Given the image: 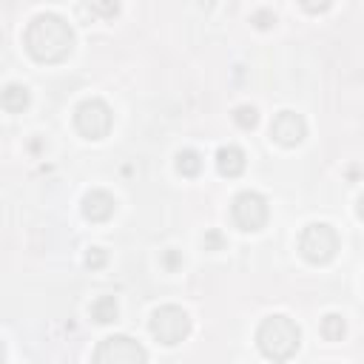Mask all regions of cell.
<instances>
[{
    "label": "cell",
    "mask_w": 364,
    "mask_h": 364,
    "mask_svg": "<svg viewBox=\"0 0 364 364\" xmlns=\"http://www.w3.org/2000/svg\"><path fill=\"white\" fill-rule=\"evenodd\" d=\"M216 171L222 176H239L245 171V151L239 145H222L216 151Z\"/></svg>",
    "instance_id": "10"
},
{
    "label": "cell",
    "mask_w": 364,
    "mask_h": 364,
    "mask_svg": "<svg viewBox=\"0 0 364 364\" xmlns=\"http://www.w3.org/2000/svg\"><path fill=\"white\" fill-rule=\"evenodd\" d=\"M256 344L262 355L273 361H287L301 344V330L290 316H267L256 330Z\"/></svg>",
    "instance_id": "2"
},
{
    "label": "cell",
    "mask_w": 364,
    "mask_h": 364,
    "mask_svg": "<svg viewBox=\"0 0 364 364\" xmlns=\"http://www.w3.org/2000/svg\"><path fill=\"white\" fill-rule=\"evenodd\" d=\"M253 23H256L259 28H267L270 23H276V17H273L270 11H256V14H253Z\"/></svg>",
    "instance_id": "19"
},
{
    "label": "cell",
    "mask_w": 364,
    "mask_h": 364,
    "mask_svg": "<svg viewBox=\"0 0 364 364\" xmlns=\"http://www.w3.org/2000/svg\"><path fill=\"white\" fill-rule=\"evenodd\" d=\"M94 364H148V353L131 336H108L97 344Z\"/></svg>",
    "instance_id": "5"
},
{
    "label": "cell",
    "mask_w": 364,
    "mask_h": 364,
    "mask_svg": "<svg viewBox=\"0 0 364 364\" xmlns=\"http://www.w3.org/2000/svg\"><path fill=\"white\" fill-rule=\"evenodd\" d=\"M0 105H3L9 114H20V111L28 105V88L20 85V82H9V85L0 91Z\"/></svg>",
    "instance_id": "11"
},
{
    "label": "cell",
    "mask_w": 364,
    "mask_h": 364,
    "mask_svg": "<svg viewBox=\"0 0 364 364\" xmlns=\"http://www.w3.org/2000/svg\"><path fill=\"white\" fill-rule=\"evenodd\" d=\"M0 364H3V341H0Z\"/></svg>",
    "instance_id": "21"
},
{
    "label": "cell",
    "mask_w": 364,
    "mask_h": 364,
    "mask_svg": "<svg viewBox=\"0 0 364 364\" xmlns=\"http://www.w3.org/2000/svg\"><path fill=\"white\" fill-rule=\"evenodd\" d=\"M23 43L37 63H63L74 48V31L60 14L43 11L28 23Z\"/></svg>",
    "instance_id": "1"
},
{
    "label": "cell",
    "mask_w": 364,
    "mask_h": 364,
    "mask_svg": "<svg viewBox=\"0 0 364 364\" xmlns=\"http://www.w3.org/2000/svg\"><path fill=\"white\" fill-rule=\"evenodd\" d=\"M205 250H222L225 247V239H222V233L219 230H210V233H205Z\"/></svg>",
    "instance_id": "17"
},
{
    "label": "cell",
    "mask_w": 364,
    "mask_h": 364,
    "mask_svg": "<svg viewBox=\"0 0 364 364\" xmlns=\"http://www.w3.org/2000/svg\"><path fill=\"white\" fill-rule=\"evenodd\" d=\"M299 250L310 264H324L338 250V236L324 222H310L299 236Z\"/></svg>",
    "instance_id": "3"
},
{
    "label": "cell",
    "mask_w": 364,
    "mask_h": 364,
    "mask_svg": "<svg viewBox=\"0 0 364 364\" xmlns=\"http://www.w3.org/2000/svg\"><path fill=\"white\" fill-rule=\"evenodd\" d=\"M105 262H108V253H105L102 247H88V253H85V264H88L91 270H100Z\"/></svg>",
    "instance_id": "16"
},
{
    "label": "cell",
    "mask_w": 364,
    "mask_h": 364,
    "mask_svg": "<svg viewBox=\"0 0 364 364\" xmlns=\"http://www.w3.org/2000/svg\"><path fill=\"white\" fill-rule=\"evenodd\" d=\"M191 333V316L176 304H162L151 313V336L159 344H179Z\"/></svg>",
    "instance_id": "4"
},
{
    "label": "cell",
    "mask_w": 364,
    "mask_h": 364,
    "mask_svg": "<svg viewBox=\"0 0 364 364\" xmlns=\"http://www.w3.org/2000/svg\"><path fill=\"white\" fill-rule=\"evenodd\" d=\"M179 262H182V259H179V253H176V250H173V247H171V250H168V253H165V264H168V267H171V270H173V267H176V264H179Z\"/></svg>",
    "instance_id": "20"
},
{
    "label": "cell",
    "mask_w": 364,
    "mask_h": 364,
    "mask_svg": "<svg viewBox=\"0 0 364 364\" xmlns=\"http://www.w3.org/2000/svg\"><path fill=\"white\" fill-rule=\"evenodd\" d=\"M91 318L100 321V324H111L117 318V299L114 296H100L91 304Z\"/></svg>",
    "instance_id": "12"
},
{
    "label": "cell",
    "mask_w": 364,
    "mask_h": 364,
    "mask_svg": "<svg viewBox=\"0 0 364 364\" xmlns=\"http://www.w3.org/2000/svg\"><path fill=\"white\" fill-rule=\"evenodd\" d=\"M233 122H236L239 128H253V125L259 122V114H256L253 105H239V108L233 111Z\"/></svg>",
    "instance_id": "15"
},
{
    "label": "cell",
    "mask_w": 364,
    "mask_h": 364,
    "mask_svg": "<svg viewBox=\"0 0 364 364\" xmlns=\"http://www.w3.org/2000/svg\"><path fill=\"white\" fill-rule=\"evenodd\" d=\"M304 134H307V125H304V119H301L296 111H282V114H276L273 122H270V136H273L279 145H284V148L299 145V142L304 139Z\"/></svg>",
    "instance_id": "8"
},
{
    "label": "cell",
    "mask_w": 364,
    "mask_h": 364,
    "mask_svg": "<svg viewBox=\"0 0 364 364\" xmlns=\"http://www.w3.org/2000/svg\"><path fill=\"white\" fill-rule=\"evenodd\" d=\"M111 122H114L111 108L102 100H94V97L85 100V102H80L77 111H74V125H77V131L85 139H102V136H108Z\"/></svg>",
    "instance_id": "6"
},
{
    "label": "cell",
    "mask_w": 364,
    "mask_h": 364,
    "mask_svg": "<svg viewBox=\"0 0 364 364\" xmlns=\"http://www.w3.org/2000/svg\"><path fill=\"white\" fill-rule=\"evenodd\" d=\"M176 171H179L182 176H196V173L202 171V156H199L193 148L179 151V154H176Z\"/></svg>",
    "instance_id": "13"
},
{
    "label": "cell",
    "mask_w": 364,
    "mask_h": 364,
    "mask_svg": "<svg viewBox=\"0 0 364 364\" xmlns=\"http://www.w3.org/2000/svg\"><path fill=\"white\" fill-rule=\"evenodd\" d=\"M230 216H233V222L242 230H250V233L253 230H262L264 222H267V216H270L267 199L262 193H256V191H242L230 202Z\"/></svg>",
    "instance_id": "7"
},
{
    "label": "cell",
    "mask_w": 364,
    "mask_h": 364,
    "mask_svg": "<svg viewBox=\"0 0 364 364\" xmlns=\"http://www.w3.org/2000/svg\"><path fill=\"white\" fill-rule=\"evenodd\" d=\"M91 11H100V14H105V17H114V14L119 11V6H117V3H94Z\"/></svg>",
    "instance_id": "18"
},
{
    "label": "cell",
    "mask_w": 364,
    "mask_h": 364,
    "mask_svg": "<svg viewBox=\"0 0 364 364\" xmlns=\"http://www.w3.org/2000/svg\"><path fill=\"white\" fill-rule=\"evenodd\" d=\"M321 336L330 338V341H338V338L344 336V318H341L338 313H327V316L321 318Z\"/></svg>",
    "instance_id": "14"
},
{
    "label": "cell",
    "mask_w": 364,
    "mask_h": 364,
    "mask_svg": "<svg viewBox=\"0 0 364 364\" xmlns=\"http://www.w3.org/2000/svg\"><path fill=\"white\" fill-rule=\"evenodd\" d=\"M114 208H117V202H114V196L108 191L94 188V191H88L82 196V216L88 222H105V219H111L114 216Z\"/></svg>",
    "instance_id": "9"
}]
</instances>
